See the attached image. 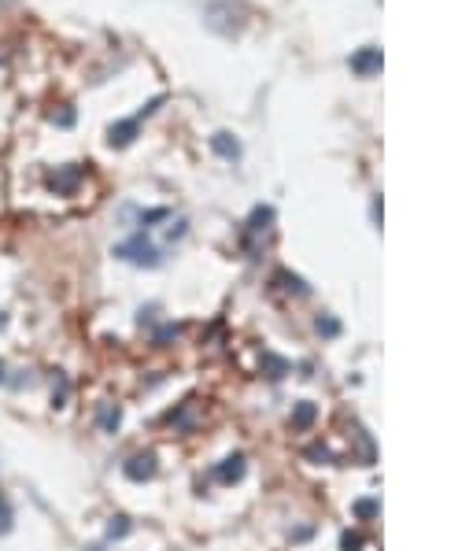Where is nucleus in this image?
Returning a JSON list of instances; mask_svg holds the SVG:
<instances>
[{
	"instance_id": "obj_11",
	"label": "nucleus",
	"mask_w": 473,
	"mask_h": 551,
	"mask_svg": "<svg viewBox=\"0 0 473 551\" xmlns=\"http://www.w3.org/2000/svg\"><path fill=\"white\" fill-rule=\"evenodd\" d=\"M126 533H129V522H126L122 515H118V518H111V522H108V536H111V540H122Z\"/></svg>"
},
{
	"instance_id": "obj_9",
	"label": "nucleus",
	"mask_w": 473,
	"mask_h": 551,
	"mask_svg": "<svg viewBox=\"0 0 473 551\" xmlns=\"http://www.w3.org/2000/svg\"><path fill=\"white\" fill-rule=\"evenodd\" d=\"M11 522H15V510H11L8 496L0 492V536H4V533H11Z\"/></svg>"
},
{
	"instance_id": "obj_10",
	"label": "nucleus",
	"mask_w": 473,
	"mask_h": 551,
	"mask_svg": "<svg viewBox=\"0 0 473 551\" xmlns=\"http://www.w3.org/2000/svg\"><path fill=\"white\" fill-rule=\"evenodd\" d=\"M67 396H71V385H67V377L59 374V385L52 389V407H56V411H59V407H67Z\"/></svg>"
},
{
	"instance_id": "obj_1",
	"label": "nucleus",
	"mask_w": 473,
	"mask_h": 551,
	"mask_svg": "<svg viewBox=\"0 0 473 551\" xmlns=\"http://www.w3.org/2000/svg\"><path fill=\"white\" fill-rule=\"evenodd\" d=\"M115 256H118V259H126V263H134V267H160V252H155V248L144 241L141 233L118 244V248H115Z\"/></svg>"
},
{
	"instance_id": "obj_15",
	"label": "nucleus",
	"mask_w": 473,
	"mask_h": 551,
	"mask_svg": "<svg viewBox=\"0 0 473 551\" xmlns=\"http://www.w3.org/2000/svg\"><path fill=\"white\" fill-rule=\"evenodd\" d=\"M0 330H8V314L4 311H0Z\"/></svg>"
},
{
	"instance_id": "obj_13",
	"label": "nucleus",
	"mask_w": 473,
	"mask_h": 551,
	"mask_svg": "<svg viewBox=\"0 0 473 551\" xmlns=\"http://www.w3.org/2000/svg\"><path fill=\"white\" fill-rule=\"evenodd\" d=\"M56 123H59V126H71V123H74V111H63V115H59Z\"/></svg>"
},
{
	"instance_id": "obj_6",
	"label": "nucleus",
	"mask_w": 473,
	"mask_h": 551,
	"mask_svg": "<svg viewBox=\"0 0 473 551\" xmlns=\"http://www.w3.org/2000/svg\"><path fill=\"white\" fill-rule=\"evenodd\" d=\"M241 477H244V459L241 455H233V459H226V463L218 466V481L230 484V481H241Z\"/></svg>"
},
{
	"instance_id": "obj_2",
	"label": "nucleus",
	"mask_w": 473,
	"mask_h": 551,
	"mask_svg": "<svg viewBox=\"0 0 473 551\" xmlns=\"http://www.w3.org/2000/svg\"><path fill=\"white\" fill-rule=\"evenodd\" d=\"M126 477H129V481H148V477H155V455H137V459H129V463H126Z\"/></svg>"
},
{
	"instance_id": "obj_5",
	"label": "nucleus",
	"mask_w": 473,
	"mask_h": 551,
	"mask_svg": "<svg viewBox=\"0 0 473 551\" xmlns=\"http://www.w3.org/2000/svg\"><path fill=\"white\" fill-rule=\"evenodd\" d=\"M351 67L359 71V74H370L374 67H381V52H377V48H362L359 56L351 60Z\"/></svg>"
},
{
	"instance_id": "obj_14",
	"label": "nucleus",
	"mask_w": 473,
	"mask_h": 551,
	"mask_svg": "<svg viewBox=\"0 0 473 551\" xmlns=\"http://www.w3.org/2000/svg\"><path fill=\"white\" fill-rule=\"evenodd\" d=\"M4 377H8V366H4V359H0V385H4Z\"/></svg>"
},
{
	"instance_id": "obj_4",
	"label": "nucleus",
	"mask_w": 473,
	"mask_h": 551,
	"mask_svg": "<svg viewBox=\"0 0 473 551\" xmlns=\"http://www.w3.org/2000/svg\"><path fill=\"white\" fill-rule=\"evenodd\" d=\"M134 137H137V119H126V123H115V126H111L108 144H111V148H126Z\"/></svg>"
},
{
	"instance_id": "obj_7",
	"label": "nucleus",
	"mask_w": 473,
	"mask_h": 551,
	"mask_svg": "<svg viewBox=\"0 0 473 551\" xmlns=\"http://www.w3.org/2000/svg\"><path fill=\"white\" fill-rule=\"evenodd\" d=\"M211 148H215L218 155H226V160H236V155H241V144H236L230 134H215V137H211Z\"/></svg>"
},
{
	"instance_id": "obj_12",
	"label": "nucleus",
	"mask_w": 473,
	"mask_h": 551,
	"mask_svg": "<svg viewBox=\"0 0 473 551\" xmlns=\"http://www.w3.org/2000/svg\"><path fill=\"white\" fill-rule=\"evenodd\" d=\"M311 418H314V407H311V403H304V407L296 411V426H307Z\"/></svg>"
},
{
	"instance_id": "obj_8",
	"label": "nucleus",
	"mask_w": 473,
	"mask_h": 551,
	"mask_svg": "<svg viewBox=\"0 0 473 551\" xmlns=\"http://www.w3.org/2000/svg\"><path fill=\"white\" fill-rule=\"evenodd\" d=\"M118 422H122V411L115 407V403H108V407H100V429L104 433H115Z\"/></svg>"
},
{
	"instance_id": "obj_3",
	"label": "nucleus",
	"mask_w": 473,
	"mask_h": 551,
	"mask_svg": "<svg viewBox=\"0 0 473 551\" xmlns=\"http://www.w3.org/2000/svg\"><path fill=\"white\" fill-rule=\"evenodd\" d=\"M78 181H82V167H67V170H56V174L48 178V186L56 193H74Z\"/></svg>"
}]
</instances>
